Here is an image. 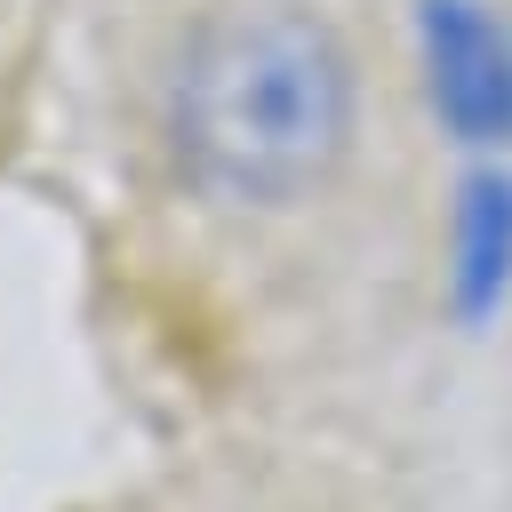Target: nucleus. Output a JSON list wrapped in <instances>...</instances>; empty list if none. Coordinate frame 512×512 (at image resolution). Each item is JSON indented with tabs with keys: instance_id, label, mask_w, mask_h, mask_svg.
<instances>
[{
	"instance_id": "f257e3e1",
	"label": "nucleus",
	"mask_w": 512,
	"mask_h": 512,
	"mask_svg": "<svg viewBox=\"0 0 512 512\" xmlns=\"http://www.w3.org/2000/svg\"><path fill=\"white\" fill-rule=\"evenodd\" d=\"M352 128V72L336 32L296 0L216 8L168 88V144L192 184L224 200L312 192Z\"/></svg>"
},
{
	"instance_id": "f03ea898",
	"label": "nucleus",
	"mask_w": 512,
	"mask_h": 512,
	"mask_svg": "<svg viewBox=\"0 0 512 512\" xmlns=\"http://www.w3.org/2000/svg\"><path fill=\"white\" fill-rule=\"evenodd\" d=\"M432 104L472 144L512 136V40L464 0H432Z\"/></svg>"
},
{
	"instance_id": "7ed1b4c3",
	"label": "nucleus",
	"mask_w": 512,
	"mask_h": 512,
	"mask_svg": "<svg viewBox=\"0 0 512 512\" xmlns=\"http://www.w3.org/2000/svg\"><path fill=\"white\" fill-rule=\"evenodd\" d=\"M512 280V184L480 176L464 192V216H456V304L480 320Z\"/></svg>"
}]
</instances>
